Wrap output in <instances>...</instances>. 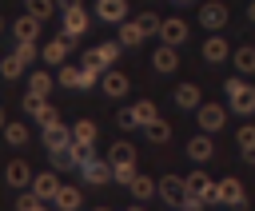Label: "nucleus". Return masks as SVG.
<instances>
[{
	"label": "nucleus",
	"mask_w": 255,
	"mask_h": 211,
	"mask_svg": "<svg viewBox=\"0 0 255 211\" xmlns=\"http://www.w3.org/2000/svg\"><path fill=\"white\" fill-rule=\"evenodd\" d=\"M231 56V44L223 40V36H207L203 40V60L207 64H219V60H227Z\"/></svg>",
	"instance_id": "4be33fe9"
},
{
	"label": "nucleus",
	"mask_w": 255,
	"mask_h": 211,
	"mask_svg": "<svg viewBox=\"0 0 255 211\" xmlns=\"http://www.w3.org/2000/svg\"><path fill=\"white\" fill-rule=\"evenodd\" d=\"M179 4H187V0H179Z\"/></svg>",
	"instance_id": "a18cd8bd"
},
{
	"label": "nucleus",
	"mask_w": 255,
	"mask_h": 211,
	"mask_svg": "<svg viewBox=\"0 0 255 211\" xmlns=\"http://www.w3.org/2000/svg\"><path fill=\"white\" fill-rule=\"evenodd\" d=\"M96 211H108V207H96Z\"/></svg>",
	"instance_id": "37998d69"
},
{
	"label": "nucleus",
	"mask_w": 255,
	"mask_h": 211,
	"mask_svg": "<svg viewBox=\"0 0 255 211\" xmlns=\"http://www.w3.org/2000/svg\"><path fill=\"white\" fill-rule=\"evenodd\" d=\"M80 171H84V179H88V183H96V187L112 183V163H108V159H100L96 151H92V155L80 163Z\"/></svg>",
	"instance_id": "9d476101"
},
{
	"label": "nucleus",
	"mask_w": 255,
	"mask_h": 211,
	"mask_svg": "<svg viewBox=\"0 0 255 211\" xmlns=\"http://www.w3.org/2000/svg\"><path fill=\"white\" fill-rule=\"evenodd\" d=\"M72 143V127H64L60 119L56 123H44V147L48 151H60V147H68Z\"/></svg>",
	"instance_id": "6ab92c4d"
},
{
	"label": "nucleus",
	"mask_w": 255,
	"mask_h": 211,
	"mask_svg": "<svg viewBox=\"0 0 255 211\" xmlns=\"http://www.w3.org/2000/svg\"><path fill=\"white\" fill-rule=\"evenodd\" d=\"M108 163H112V167H135V147H131L128 139H116V143H112Z\"/></svg>",
	"instance_id": "5701e85b"
},
{
	"label": "nucleus",
	"mask_w": 255,
	"mask_h": 211,
	"mask_svg": "<svg viewBox=\"0 0 255 211\" xmlns=\"http://www.w3.org/2000/svg\"><path fill=\"white\" fill-rule=\"evenodd\" d=\"M100 92H104L108 100H120V96H128V76H124V72H116V68H108V72L100 76Z\"/></svg>",
	"instance_id": "2eb2a0df"
},
{
	"label": "nucleus",
	"mask_w": 255,
	"mask_h": 211,
	"mask_svg": "<svg viewBox=\"0 0 255 211\" xmlns=\"http://www.w3.org/2000/svg\"><path fill=\"white\" fill-rule=\"evenodd\" d=\"M247 16H251V20H255V0H251V4H247Z\"/></svg>",
	"instance_id": "58836bf2"
},
{
	"label": "nucleus",
	"mask_w": 255,
	"mask_h": 211,
	"mask_svg": "<svg viewBox=\"0 0 255 211\" xmlns=\"http://www.w3.org/2000/svg\"><path fill=\"white\" fill-rule=\"evenodd\" d=\"M4 123H8V119H4V107H0V131H4Z\"/></svg>",
	"instance_id": "ea45409f"
},
{
	"label": "nucleus",
	"mask_w": 255,
	"mask_h": 211,
	"mask_svg": "<svg viewBox=\"0 0 255 211\" xmlns=\"http://www.w3.org/2000/svg\"><path fill=\"white\" fill-rule=\"evenodd\" d=\"M183 183H187V203H191V207H207V203H215V187H219V179H211L207 171H191V175H183Z\"/></svg>",
	"instance_id": "7ed1b4c3"
},
{
	"label": "nucleus",
	"mask_w": 255,
	"mask_h": 211,
	"mask_svg": "<svg viewBox=\"0 0 255 211\" xmlns=\"http://www.w3.org/2000/svg\"><path fill=\"white\" fill-rule=\"evenodd\" d=\"M120 48H124L120 40H116V44H112V40H104V44H96L92 52H84V60H80V64H88V68H96V72H108V68L116 64Z\"/></svg>",
	"instance_id": "423d86ee"
},
{
	"label": "nucleus",
	"mask_w": 255,
	"mask_h": 211,
	"mask_svg": "<svg viewBox=\"0 0 255 211\" xmlns=\"http://www.w3.org/2000/svg\"><path fill=\"white\" fill-rule=\"evenodd\" d=\"M179 211H199V207H191V203H183V207H179Z\"/></svg>",
	"instance_id": "a19ab883"
},
{
	"label": "nucleus",
	"mask_w": 255,
	"mask_h": 211,
	"mask_svg": "<svg viewBox=\"0 0 255 211\" xmlns=\"http://www.w3.org/2000/svg\"><path fill=\"white\" fill-rule=\"evenodd\" d=\"M128 211H143V207H139V203H135V207H128Z\"/></svg>",
	"instance_id": "79ce46f5"
},
{
	"label": "nucleus",
	"mask_w": 255,
	"mask_h": 211,
	"mask_svg": "<svg viewBox=\"0 0 255 211\" xmlns=\"http://www.w3.org/2000/svg\"><path fill=\"white\" fill-rule=\"evenodd\" d=\"M24 111H28V115H36V119H40V127L60 119V111H56V107L48 104V96H40V92H28V96H24Z\"/></svg>",
	"instance_id": "6e6552de"
},
{
	"label": "nucleus",
	"mask_w": 255,
	"mask_h": 211,
	"mask_svg": "<svg viewBox=\"0 0 255 211\" xmlns=\"http://www.w3.org/2000/svg\"><path fill=\"white\" fill-rule=\"evenodd\" d=\"M223 119H227V111H223L219 104H199V107H195V123H199L207 135H211V131H219V127H223Z\"/></svg>",
	"instance_id": "ddd939ff"
},
{
	"label": "nucleus",
	"mask_w": 255,
	"mask_h": 211,
	"mask_svg": "<svg viewBox=\"0 0 255 211\" xmlns=\"http://www.w3.org/2000/svg\"><path fill=\"white\" fill-rule=\"evenodd\" d=\"M4 179H8L16 191H28V187H32V167H28L24 159H8V167H4Z\"/></svg>",
	"instance_id": "dca6fc26"
},
{
	"label": "nucleus",
	"mask_w": 255,
	"mask_h": 211,
	"mask_svg": "<svg viewBox=\"0 0 255 211\" xmlns=\"http://www.w3.org/2000/svg\"><path fill=\"white\" fill-rule=\"evenodd\" d=\"M84 32H88V12L76 0H64V36L68 40H80Z\"/></svg>",
	"instance_id": "0eeeda50"
},
{
	"label": "nucleus",
	"mask_w": 255,
	"mask_h": 211,
	"mask_svg": "<svg viewBox=\"0 0 255 211\" xmlns=\"http://www.w3.org/2000/svg\"><path fill=\"white\" fill-rule=\"evenodd\" d=\"M52 88H56V76H52L48 68H40V72H32V76H28V92H40V96H48Z\"/></svg>",
	"instance_id": "c756f323"
},
{
	"label": "nucleus",
	"mask_w": 255,
	"mask_h": 211,
	"mask_svg": "<svg viewBox=\"0 0 255 211\" xmlns=\"http://www.w3.org/2000/svg\"><path fill=\"white\" fill-rule=\"evenodd\" d=\"M143 135H147V139H151V143H167V139H171V123H167V119H159V115H155V119H151V123H147V127H143Z\"/></svg>",
	"instance_id": "7c9ffc66"
},
{
	"label": "nucleus",
	"mask_w": 255,
	"mask_h": 211,
	"mask_svg": "<svg viewBox=\"0 0 255 211\" xmlns=\"http://www.w3.org/2000/svg\"><path fill=\"white\" fill-rule=\"evenodd\" d=\"M175 104H179V107H187V111H195V107L203 104L199 84H179V88H175Z\"/></svg>",
	"instance_id": "bb28decb"
},
{
	"label": "nucleus",
	"mask_w": 255,
	"mask_h": 211,
	"mask_svg": "<svg viewBox=\"0 0 255 211\" xmlns=\"http://www.w3.org/2000/svg\"><path fill=\"white\" fill-rule=\"evenodd\" d=\"M128 191H131L135 199H147V195H155L159 187H155V179H147V175H139V171H135V179L128 183Z\"/></svg>",
	"instance_id": "72a5a7b5"
},
{
	"label": "nucleus",
	"mask_w": 255,
	"mask_h": 211,
	"mask_svg": "<svg viewBox=\"0 0 255 211\" xmlns=\"http://www.w3.org/2000/svg\"><path fill=\"white\" fill-rule=\"evenodd\" d=\"M151 64H155V72H175V68H179V56H175L171 44H159L155 56H151Z\"/></svg>",
	"instance_id": "a878e982"
},
{
	"label": "nucleus",
	"mask_w": 255,
	"mask_h": 211,
	"mask_svg": "<svg viewBox=\"0 0 255 211\" xmlns=\"http://www.w3.org/2000/svg\"><path fill=\"white\" fill-rule=\"evenodd\" d=\"M24 4H28V16H36L40 24H44V20L52 16V8H56L52 0H24Z\"/></svg>",
	"instance_id": "c9c22d12"
},
{
	"label": "nucleus",
	"mask_w": 255,
	"mask_h": 211,
	"mask_svg": "<svg viewBox=\"0 0 255 211\" xmlns=\"http://www.w3.org/2000/svg\"><path fill=\"white\" fill-rule=\"evenodd\" d=\"M0 28H4V20H0Z\"/></svg>",
	"instance_id": "c03bdc74"
},
{
	"label": "nucleus",
	"mask_w": 255,
	"mask_h": 211,
	"mask_svg": "<svg viewBox=\"0 0 255 211\" xmlns=\"http://www.w3.org/2000/svg\"><path fill=\"white\" fill-rule=\"evenodd\" d=\"M235 143H239L243 159H247V163H255V123H243V127H239V135H235Z\"/></svg>",
	"instance_id": "c85d7f7f"
},
{
	"label": "nucleus",
	"mask_w": 255,
	"mask_h": 211,
	"mask_svg": "<svg viewBox=\"0 0 255 211\" xmlns=\"http://www.w3.org/2000/svg\"><path fill=\"white\" fill-rule=\"evenodd\" d=\"M60 211H80V187L76 183H60V191H56V199H52Z\"/></svg>",
	"instance_id": "b1692460"
},
{
	"label": "nucleus",
	"mask_w": 255,
	"mask_h": 211,
	"mask_svg": "<svg viewBox=\"0 0 255 211\" xmlns=\"http://www.w3.org/2000/svg\"><path fill=\"white\" fill-rule=\"evenodd\" d=\"M112 179H116V183H124V187H128V183H131V179H135V167H112Z\"/></svg>",
	"instance_id": "4c0bfd02"
},
{
	"label": "nucleus",
	"mask_w": 255,
	"mask_h": 211,
	"mask_svg": "<svg viewBox=\"0 0 255 211\" xmlns=\"http://www.w3.org/2000/svg\"><path fill=\"white\" fill-rule=\"evenodd\" d=\"M16 207H20V211H48V199H36L32 191H24V195L16 199Z\"/></svg>",
	"instance_id": "e433bc0d"
},
{
	"label": "nucleus",
	"mask_w": 255,
	"mask_h": 211,
	"mask_svg": "<svg viewBox=\"0 0 255 211\" xmlns=\"http://www.w3.org/2000/svg\"><path fill=\"white\" fill-rule=\"evenodd\" d=\"M96 16L104 24H124L128 20V0H96Z\"/></svg>",
	"instance_id": "a211bd4d"
},
{
	"label": "nucleus",
	"mask_w": 255,
	"mask_h": 211,
	"mask_svg": "<svg viewBox=\"0 0 255 211\" xmlns=\"http://www.w3.org/2000/svg\"><path fill=\"white\" fill-rule=\"evenodd\" d=\"M215 203H223V207H243V203H247V191H243V183H239L235 175L219 179V187H215Z\"/></svg>",
	"instance_id": "1a4fd4ad"
},
{
	"label": "nucleus",
	"mask_w": 255,
	"mask_h": 211,
	"mask_svg": "<svg viewBox=\"0 0 255 211\" xmlns=\"http://www.w3.org/2000/svg\"><path fill=\"white\" fill-rule=\"evenodd\" d=\"M64 88H84V68H76V64H60V76H56Z\"/></svg>",
	"instance_id": "473e14b6"
},
{
	"label": "nucleus",
	"mask_w": 255,
	"mask_h": 211,
	"mask_svg": "<svg viewBox=\"0 0 255 211\" xmlns=\"http://www.w3.org/2000/svg\"><path fill=\"white\" fill-rule=\"evenodd\" d=\"M155 115H159V107H155L151 100H135V104H128V107L116 115V123H120V127H147Z\"/></svg>",
	"instance_id": "20e7f679"
},
{
	"label": "nucleus",
	"mask_w": 255,
	"mask_h": 211,
	"mask_svg": "<svg viewBox=\"0 0 255 211\" xmlns=\"http://www.w3.org/2000/svg\"><path fill=\"white\" fill-rule=\"evenodd\" d=\"M12 32H16V44H36V40H40V20L24 12V16L12 24Z\"/></svg>",
	"instance_id": "aec40b11"
},
{
	"label": "nucleus",
	"mask_w": 255,
	"mask_h": 211,
	"mask_svg": "<svg viewBox=\"0 0 255 211\" xmlns=\"http://www.w3.org/2000/svg\"><path fill=\"white\" fill-rule=\"evenodd\" d=\"M68 36H60V40H48V48H44V64H52V68H60L64 60H68Z\"/></svg>",
	"instance_id": "393cba45"
},
{
	"label": "nucleus",
	"mask_w": 255,
	"mask_h": 211,
	"mask_svg": "<svg viewBox=\"0 0 255 211\" xmlns=\"http://www.w3.org/2000/svg\"><path fill=\"white\" fill-rule=\"evenodd\" d=\"M231 60H235L239 76H255V48H251V44H243V48H239V52H235Z\"/></svg>",
	"instance_id": "2f4dec72"
},
{
	"label": "nucleus",
	"mask_w": 255,
	"mask_h": 211,
	"mask_svg": "<svg viewBox=\"0 0 255 211\" xmlns=\"http://www.w3.org/2000/svg\"><path fill=\"white\" fill-rule=\"evenodd\" d=\"M159 40L171 44V48H179V44L187 40V20H179V16H163V20H159Z\"/></svg>",
	"instance_id": "f8f14e48"
},
{
	"label": "nucleus",
	"mask_w": 255,
	"mask_h": 211,
	"mask_svg": "<svg viewBox=\"0 0 255 211\" xmlns=\"http://www.w3.org/2000/svg\"><path fill=\"white\" fill-rule=\"evenodd\" d=\"M199 24H203L207 32H219V28L227 24V8H223L219 0H207V4H199Z\"/></svg>",
	"instance_id": "4468645a"
},
{
	"label": "nucleus",
	"mask_w": 255,
	"mask_h": 211,
	"mask_svg": "<svg viewBox=\"0 0 255 211\" xmlns=\"http://www.w3.org/2000/svg\"><path fill=\"white\" fill-rule=\"evenodd\" d=\"M223 92H227V107H231V111H239V115H251V111H255V88H251L239 72L223 84Z\"/></svg>",
	"instance_id": "f03ea898"
},
{
	"label": "nucleus",
	"mask_w": 255,
	"mask_h": 211,
	"mask_svg": "<svg viewBox=\"0 0 255 211\" xmlns=\"http://www.w3.org/2000/svg\"><path fill=\"white\" fill-rule=\"evenodd\" d=\"M36 199H56V191H60V175H52V171H40V175H32V187H28Z\"/></svg>",
	"instance_id": "f3484780"
},
{
	"label": "nucleus",
	"mask_w": 255,
	"mask_h": 211,
	"mask_svg": "<svg viewBox=\"0 0 255 211\" xmlns=\"http://www.w3.org/2000/svg\"><path fill=\"white\" fill-rule=\"evenodd\" d=\"M155 187H159V195H163L171 207H183V203H187V183H183V175H163V179H155Z\"/></svg>",
	"instance_id": "9b49d317"
},
{
	"label": "nucleus",
	"mask_w": 255,
	"mask_h": 211,
	"mask_svg": "<svg viewBox=\"0 0 255 211\" xmlns=\"http://www.w3.org/2000/svg\"><path fill=\"white\" fill-rule=\"evenodd\" d=\"M4 139H8L12 147H24V143H28V127H24L20 119H12V123H4Z\"/></svg>",
	"instance_id": "f704fd0d"
},
{
	"label": "nucleus",
	"mask_w": 255,
	"mask_h": 211,
	"mask_svg": "<svg viewBox=\"0 0 255 211\" xmlns=\"http://www.w3.org/2000/svg\"><path fill=\"white\" fill-rule=\"evenodd\" d=\"M72 143L76 147H92L96 143V123L92 119H76L72 123Z\"/></svg>",
	"instance_id": "cd10ccee"
},
{
	"label": "nucleus",
	"mask_w": 255,
	"mask_h": 211,
	"mask_svg": "<svg viewBox=\"0 0 255 211\" xmlns=\"http://www.w3.org/2000/svg\"><path fill=\"white\" fill-rule=\"evenodd\" d=\"M159 20H163V16H155V12H139L135 20L120 24V44H124V48H139L147 36L159 32Z\"/></svg>",
	"instance_id": "f257e3e1"
},
{
	"label": "nucleus",
	"mask_w": 255,
	"mask_h": 211,
	"mask_svg": "<svg viewBox=\"0 0 255 211\" xmlns=\"http://www.w3.org/2000/svg\"><path fill=\"white\" fill-rule=\"evenodd\" d=\"M32 60H36V44H16L12 56L0 60V72H4L8 80H16V76H24V68H28Z\"/></svg>",
	"instance_id": "39448f33"
},
{
	"label": "nucleus",
	"mask_w": 255,
	"mask_h": 211,
	"mask_svg": "<svg viewBox=\"0 0 255 211\" xmlns=\"http://www.w3.org/2000/svg\"><path fill=\"white\" fill-rule=\"evenodd\" d=\"M187 155H191L195 163H207V159L215 155V143H211V135H207V131L191 135V139H187Z\"/></svg>",
	"instance_id": "412c9836"
}]
</instances>
